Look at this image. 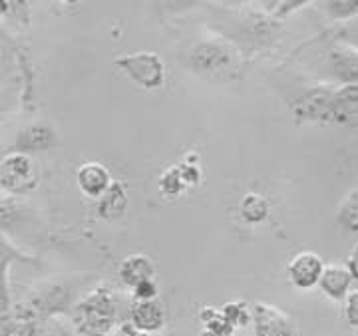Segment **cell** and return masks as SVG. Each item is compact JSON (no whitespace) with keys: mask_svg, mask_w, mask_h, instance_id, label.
Segmentation results:
<instances>
[{"mask_svg":"<svg viewBox=\"0 0 358 336\" xmlns=\"http://www.w3.org/2000/svg\"><path fill=\"white\" fill-rule=\"evenodd\" d=\"M289 272L299 286H313L322 279V263L315 253H301L293 258Z\"/></svg>","mask_w":358,"mask_h":336,"instance_id":"cell-1","label":"cell"},{"mask_svg":"<svg viewBox=\"0 0 358 336\" xmlns=\"http://www.w3.org/2000/svg\"><path fill=\"white\" fill-rule=\"evenodd\" d=\"M78 177H80V187L88 195H92V197L102 195L106 191V187H108V180H110L108 171L102 166H96V163L86 166L80 171Z\"/></svg>","mask_w":358,"mask_h":336,"instance_id":"cell-2","label":"cell"},{"mask_svg":"<svg viewBox=\"0 0 358 336\" xmlns=\"http://www.w3.org/2000/svg\"><path fill=\"white\" fill-rule=\"evenodd\" d=\"M350 272L343 269V267H329L327 271L322 272L320 284L324 286V291L331 297H343V293L346 291V286L350 283Z\"/></svg>","mask_w":358,"mask_h":336,"instance_id":"cell-3","label":"cell"},{"mask_svg":"<svg viewBox=\"0 0 358 336\" xmlns=\"http://www.w3.org/2000/svg\"><path fill=\"white\" fill-rule=\"evenodd\" d=\"M150 272H152V265L145 257H129L122 267L124 279L134 284L145 283L150 279Z\"/></svg>","mask_w":358,"mask_h":336,"instance_id":"cell-4","label":"cell"},{"mask_svg":"<svg viewBox=\"0 0 358 336\" xmlns=\"http://www.w3.org/2000/svg\"><path fill=\"white\" fill-rule=\"evenodd\" d=\"M126 207V195L122 185H112V189L108 191V195H103L102 203V215L103 217H114L120 215V211Z\"/></svg>","mask_w":358,"mask_h":336,"instance_id":"cell-5","label":"cell"},{"mask_svg":"<svg viewBox=\"0 0 358 336\" xmlns=\"http://www.w3.org/2000/svg\"><path fill=\"white\" fill-rule=\"evenodd\" d=\"M241 209H243V215L249 221H261L267 215V203H265V199L255 193H249L245 197V201L241 203Z\"/></svg>","mask_w":358,"mask_h":336,"instance_id":"cell-6","label":"cell"},{"mask_svg":"<svg viewBox=\"0 0 358 336\" xmlns=\"http://www.w3.org/2000/svg\"><path fill=\"white\" fill-rule=\"evenodd\" d=\"M136 321H138V324L143 326V328H155V326H159L162 312L157 309V305L148 300V302L140 305V309L136 310Z\"/></svg>","mask_w":358,"mask_h":336,"instance_id":"cell-7","label":"cell"},{"mask_svg":"<svg viewBox=\"0 0 358 336\" xmlns=\"http://www.w3.org/2000/svg\"><path fill=\"white\" fill-rule=\"evenodd\" d=\"M348 316H350L352 323L358 324V293L357 295H352L350 300H348Z\"/></svg>","mask_w":358,"mask_h":336,"instance_id":"cell-8","label":"cell"}]
</instances>
